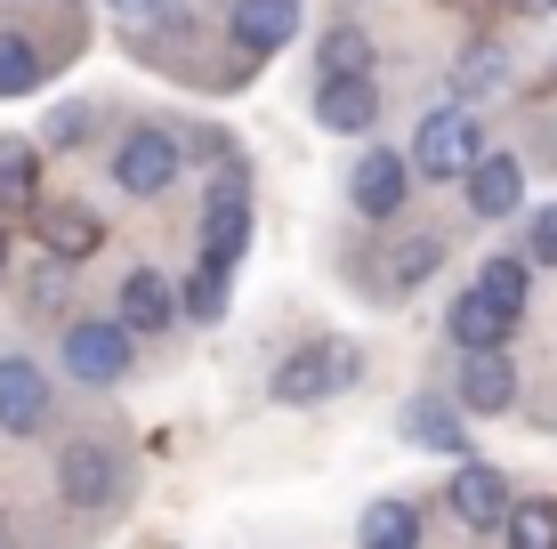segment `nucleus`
I'll use <instances>...</instances> for the list:
<instances>
[{
  "instance_id": "nucleus-15",
  "label": "nucleus",
  "mask_w": 557,
  "mask_h": 549,
  "mask_svg": "<svg viewBox=\"0 0 557 549\" xmlns=\"http://www.w3.org/2000/svg\"><path fill=\"white\" fill-rule=\"evenodd\" d=\"M509 324H517V308H509V299H493L485 283H476L469 299H453V339H460V348H502Z\"/></svg>"
},
{
  "instance_id": "nucleus-22",
  "label": "nucleus",
  "mask_w": 557,
  "mask_h": 549,
  "mask_svg": "<svg viewBox=\"0 0 557 549\" xmlns=\"http://www.w3.org/2000/svg\"><path fill=\"white\" fill-rule=\"evenodd\" d=\"M509 541L517 549H557V501H517L509 509Z\"/></svg>"
},
{
  "instance_id": "nucleus-18",
  "label": "nucleus",
  "mask_w": 557,
  "mask_h": 549,
  "mask_svg": "<svg viewBox=\"0 0 557 549\" xmlns=\"http://www.w3.org/2000/svg\"><path fill=\"white\" fill-rule=\"evenodd\" d=\"M363 541L412 549V541H420V509H412V501H372V509H363Z\"/></svg>"
},
{
  "instance_id": "nucleus-20",
  "label": "nucleus",
  "mask_w": 557,
  "mask_h": 549,
  "mask_svg": "<svg viewBox=\"0 0 557 549\" xmlns=\"http://www.w3.org/2000/svg\"><path fill=\"white\" fill-rule=\"evenodd\" d=\"M412 445H429V452H469V428H460V412L453 404H412Z\"/></svg>"
},
{
  "instance_id": "nucleus-12",
  "label": "nucleus",
  "mask_w": 557,
  "mask_h": 549,
  "mask_svg": "<svg viewBox=\"0 0 557 549\" xmlns=\"http://www.w3.org/2000/svg\"><path fill=\"white\" fill-rule=\"evenodd\" d=\"M517 202H525V170H517V154H476V170H469V211L476 219H509Z\"/></svg>"
},
{
  "instance_id": "nucleus-32",
  "label": "nucleus",
  "mask_w": 557,
  "mask_h": 549,
  "mask_svg": "<svg viewBox=\"0 0 557 549\" xmlns=\"http://www.w3.org/2000/svg\"><path fill=\"white\" fill-rule=\"evenodd\" d=\"M0 259H9V235H0Z\"/></svg>"
},
{
  "instance_id": "nucleus-25",
  "label": "nucleus",
  "mask_w": 557,
  "mask_h": 549,
  "mask_svg": "<svg viewBox=\"0 0 557 549\" xmlns=\"http://www.w3.org/2000/svg\"><path fill=\"white\" fill-rule=\"evenodd\" d=\"M476 283H485L493 299H509V308H517V299H525V259H485V275H476Z\"/></svg>"
},
{
  "instance_id": "nucleus-8",
  "label": "nucleus",
  "mask_w": 557,
  "mask_h": 549,
  "mask_svg": "<svg viewBox=\"0 0 557 549\" xmlns=\"http://www.w3.org/2000/svg\"><path fill=\"white\" fill-rule=\"evenodd\" d=\"M453 509L476 525V534H502L509 509H517V501H509V477H502V469H485V461H460V477H453Z\"/></svg>"
},
{
  "instance_id": "nucleus-30",
  "label": "nucleus",
  "mask_w": 557,
  "mask_h": 549,
  "mask_svg": "<svg viewBox=\"0 0 557 549\" xmlns=\"http://www.w3.org/2000/svg\"><path fill=\"white\" fill-rule=\"evenodd\" d=\"M509 9H525V16H549V9H557V0H509Z\"/></svg>"
},
{
  "instance_id": "nucleus-11",
  "label": "nucleus",
  "mask_w": 557,
  "mask_h": 549,
  "mask_svg": "<svg viewBox=\"0 0 557 549\" xmlns=\"http://www.w3.org/2000/svg\"><path fill=\"white\" fill-rule=\"evenodd\" d=\"M178 315H186L178 283H162L153 267H138V275L122 283V324H129V332H170Z\"/></svg>"
},
{
  "instance_id": "nucleus-24",
  "label": "nucleus",
  "mask_w": 557,
  "mask_h": 549,
  "mask_svg": "<svg viewBox=\"0 0 557 549\" xmlns=\"http://www.w3.org/2000/svg\"><path fill=\"white\" fill-rule=\"evenodd\" d=\"M436 259H445V242L436 235H420V242H405V251H396V267H388V283H420L436 267Z\"/></svg>"
},
{
  "instance_id": "nucleus-13",
  "label": "nucleus",
  "mask_w": 557,
  "mask_h": 549,
  "mask_svg": "<svg viewBox=\"0 0 557 549\" xmlns=\"http://www.w3.org/2000/svg\"><path fill=\"white\" fill-rule=\"evenodd\" d=\"M226 25H235V41L251 49V57H267V49H283L299 33V0H235Z\"/></svg>"
},
{
  "instance_id": "nucleus-3",
  "label": "nucleus",
  "mask_w": 557,
  "mask_h": 549,
  "mask_svg": "<svg viewBox=\"0 0 557 549\" xmlns=\"http://www.w3.org/2000/svg\"><path fill=\"white\" fill-rule=\"evenodd\" d=\"M65 372L89 388H113L129 372V324L113 315V324H73L65 332Z\"/></svg>"
},
{
  "instance_id": "nucleus-9",
  "label": "nucleus",
  "mask_w": 557,
  "mask_h": 549,
  "mask_svg": "<svg viewBox=\"0 0 557 549\" xmlns=\"http://www.w3.org/2000/svg\"><path fill=\"white\" fill-rule=\"evenodd\" d=\"M315 122H323V129H372V122H380L372 73H323V89H315Z\"/></svg>"
},
{
  "instance_id": "nucleus-26",
  "label": "nucleus",
  "mask_w": 557,
  "mask_h": 549,
  "mask_svg": "<svg viewBox=\"0 0 557 549\" xmlns=\"http://www.w3.org/2000/svg\"><path fill=\"white\" fill-rule=\"evenodd\" d=\"M525 259H533V267H557V202H549V211H533V235H525Z\"/></svg>"
},
{
  "instance_id": "nucleus-17",
  "label": "nucleus",
  "mask_w": 557,
  "mask_h": 549,
  "mask_svg": "<svg viewBox=\"0 0 557 549\" xmlns=\"http://www.w3.org/2000/svg\"><path fill=\"white\" fill-rule=\"evenodd\" d=\"M226 283H235V267H219V259H202V267L195 275H186V315H195V324H219V315H226Z\"/></svg>"
},
{
  "instance_id": "nucleus-2",
  "label": "nucleus",
  "mask_w": 557,
  "mask_h": 549,
  "mask_svg": "<svg viewBox=\"0 0 557 549\" xmlns=\"http://www.w3.org/2000/svg\"><path fill=\"white\" fill-rule=\"evenodd\" d=\"M356 380H363V355L348 339H315V348H299L292 364L275 372V404H323V396H339Z\"/></svg>"
},
{
  "instance_id": "nucleus-14",
  "label": "nucleus",
  "mask_w": 557,
  "mask_h": 549,
  "mask_svg": "<svg viewBox=\"0 0 557 549\" xmlns=\"http://www.w3.org/2000/svg\"><path fill=\"white\" fill-rule=\"evenodd\" d=\"M509 396H517L509 355L502 348H469V364H460V404L469 412H509Z\"/></svg>"
},
{
  "instance_id": "nucleus-6",
  "label": "nucleus",
  "mask_w": 557,
  "mask_h": 549,
  "mask_svg": "<svg viewBox=\"0 0 557 549\" xmlns=\"http://www.w3.org/2000/svg\"><path fill=\"white\" fill-rule=\"evenodd\" d=\"M243 242H251V202H243V178H219V186H210V211H202V259L235 267Z\"/></svg>"
},
{
  "instance_id": "nucleus-27",
  "label": "nucleus",
  "mask_w": 557,
  "mask_h": 549,
  "mask_svg": "<svg viewBox=\"0 0 557 549\" xmlns=\"http://www.w3.org/2000/svg\"><path fill=\"white\" fill-rule=\"evenodd\" d=\"M476 82H502V49H469V57H460V89H476Z\"/></svg>"
},
{
  "instance_id": "nucleus-7",
  "label": "nucleus",
  "mask_w": 557,
  "mask_h": 549,
  "mask_svg": "<svg viewBox=\"0 0 557 549\" xmlns=\"http://www.w3.org/2000/svg\"><path fill=\"white\" fill-rule=\"evenodd\" d=\"M41 421H49V380H41V364L0 355V428H9V437H33Z\"/></svg>"
},
{
  "instance_id": "nucleus-5",
  "label": "nucleus",
  "mask_w": 557,
  "mask_h": 549,
  "mask_svg": "<svg viewBox=\"0 0 557 549\" xmlns=\"http://www.w3.org/2000/svg\"><path fill=\"white\" fill-rule=\"evenodd\" d=\"M57 494L73 509H113L122 501V461H113L106 445H65V461H57Z\"/></svg>"
},
{
  "instance_id": "nucleus-21",
  "label": "nucleus",
  "mask_w": 557,
  "mask_h": 549,
  "mask_svg": "<svg viewBox=\"0 0 557 549\" xmlns=\"http://www.w3.org/2000/svg\"><path fill=\"white\" fill-rule=\"evenodd\" d=\"M41 82V49L25 41V33H0V98H16V89Z\"/></svg>"
},
{
  "instance_id": "nucleus-16",
  "label": "nucleus",
  "mask_w": 557,
  "mask_h": 549,
  "mask_svg": "<svg viewBox=\"0 0 557 549\" xmlns=\"http://www.w3.org/2000/svg\"><path fill=\"white\" fill-rule=\"evenodd\" d=\"M41 242H49V259H89L106 242V226L82 211V202H49L41 211Z\"/></svg>"
},
{
  "instance_id": "nucleus-4",
  "label": "nucleus",
  "mask_w": 557,
  "mask_h": 549,
  "mask_svg": "<svg viewBox=\"0 0 557 549\" xmlns=\"http://www.w3.org/2000/svg\"><path fill=\"white\" fill-rule=\"evenodd\" d=\"M170 178H178V138H170V129H129L122 154H113V186L146 202V195H162Z\"/></svg>"
},
{
  "instance_id": "nucleus-23",
  "label": "nucleus",
  "mask_w": 557,
  "mask_h": 549,
  "mask_svg": "<svg viewBox=\"0 0 557 549\" xmlns=\"http://www.w3.org/2000/svg\"><path fill=\"white\" fill-rule=\"evenodd\" d=\"M323 73H372V33H323Z\"/></svg>"
},
{
  "instance_id": "nucleus-31",
  "label": "nucleus",
  "mask_w": 557,
  "mask_h": 549,
  "mask_svg": "<svg viewBox=\"0 0 557 549\" xmlns=\"http://www.w3.org/2000/svg\"><path fill=\"white\" fill-rule=\"evenodd\" d=\"M453 9H476V0H453Z\"/></svg>"
},
{
  "instance_id": "nucleus-19",
  "label": "nucleus",
  "mask_w": 557,
  "mask_h": 549,
  "mask_svg": "<svg viewBox=\"0 0 557 549\" xmlns=\"http://www.w3.org/2000/svg\"><path fill=\"white\" fill-rule=\"evenodd\" d=\"M33 178H41V154H33L25 138H0V211L33 202Z\"/></svg>"
},
{
  "instance_id": "nucleus-1",
  "label": "nucleus",
  "mask_w": 557,
  "mask_h": 549,
  "mask_svg": "<svg viewBox=\"0 0 557 549\" xmlns=\"http://www.w3.org/2000/svg\"><path fill=\"white\" fill-rule=\"evenodd\" d=\"M485 138H476V113L469 105H436L429 122L412 129V170L420 178H469Z\"/></svg>"
},
{
  "instance_id": "nucleus-28",
  "label": "nucleus",
  "mask_w": 557,
  "mask_h": 549,
  "mask_svg": "<svg viewBox=\"0 0 557 549\" xmlns=\"http://www.w3.org/2000/svg\"><path fill=\"white\" fill-rule=\"evenodd\" d=\"M82 129H89V105H65V113H57V122H49V138H57V146H73V138H82Z\"/></svg>"
},
{
  "instance_id": "nucleus-29",
  "label": "nucleus",
  "mask_w": 557,
  "mask_h": 549,
  "mask_svg": "<svg viewBox=\"0 0 557 549\" xmlns=\"http://www.w3.org/2000/svg\"><path fill=\"white\" fill-rule=\"evenodd\" d=\"M106 9H113V16H122V25H146V16H162V9H170V0H106Z\"/></svg>"
},
{
  "instance_id": "nucleus-10",
  "label": "nucleus",
  "mask_w": 557,
  "mask_h": 549,
  "mask_svg": "<svg viewBox=\"0 0 557 549\" xmlns=\"http://www.w3.org/2000/svg\"><path fill=\"white\" fill-rule=\"evenodd\" d=\"M405 186H412L405 154H363L356 162V211L363 219H396V211H405Z\"/></svg>"
}]
</instances>
